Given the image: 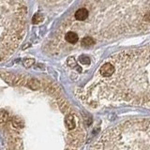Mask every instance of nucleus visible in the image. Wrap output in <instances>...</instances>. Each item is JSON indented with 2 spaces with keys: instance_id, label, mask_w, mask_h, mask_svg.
<instances>
[{
  "instance_id": "obj_1",
  "label": "nucleus",
  "mask_w": 150,
  "mask_h": 150,
  "mask_svg": "<svg viewBox=\"0 0 150 150\" xmlns=\"http://www.w3.org/2000/svg\"><path fill=\"white\" fill-rule=\"evenodd\" d=\"M115 70L100 83V100L150 107V47L111 58Z\"/></svg>"
},
{
  "instance_id": "obj_2",
  "label": "nucleus",
  "mask_w": 150,
  "mask_h": 150,
  "mask_svg": "<svg viewBox=\"0 0 150 150\" xmlns=\"http://www.w3.org/2000/svg\"><path fill=\"white\" fill-rule=\"evenodd\" d=\"M115 70V66L112 65L111 62L110 63H105L104 65H102V67L100 68V73L102 77H110L111 75L114 74Z\"/></svg>"
},
{
  "instance_id": "obj_3",
  "label": "nucleus",
  "mask_w": 150,
  "mask_h": 150,
  "mask_svg": "<svg viewBox=\"0 0 150 150\" xmlns=\"http://www.w3.org/2000/svg\"><path fill=\"white\" fill-rule=\"evenodd\" d=\"M88 15H89V11L88 9L86 8H78L76 12L74 14V17L76 19L77 21L79 22H83L86 21V19L88 18Z\"/></svg>"
},
{
  "instance_id": "obj_4",
  "label": "nucleus",
  "mask_w": 150,
  "mask_h": 150,
  "mask_svg": "<svg viewBox=\"0 0 150 150\" xmlns=\"http://www.w3.org/2000/svg\"><path fill=\"white\" fill-rule=\"evenodd\" d=\"M65 40L70 44H75V43H77L79 40V36L77 33L74 31H68L65 35Z\"/></svg>"
},
{
  "instance_id": "obj_5",
  "label": "nucleus",
  "mask_w": 150,
  "mask_h": 150,
  "mask_svg": "<svg viewBox=\"0 0 150 150\" xmlns=\"http://www.w3.org/2000/svg\"><path fill=\"white\" fill-rule=\"evenodd\" d=\"M65 125L69 129H74L76 127V122L74 120V117L72 115H68L65 118Z\"/></svg>"
},
{
  "instance_id": "obj_6",
  "label": "nucleus",
  "mask_w": 150,
  "mask_h": 150,
  "mask_svg": "<svg viewBox=\"0 0 150 150\" xmlns=\"http://www.w3.org/2000/svg\"><path fill=\"white\" fill-rule=\"evenodd\" d=\"M81 44L83 46H86V47L92 46V45L95 44V40H94L92 37H89V36L84 37V38H83V40L81 41Z\"/></svg>"
},
{
  "instance_id": "obj_7",
  "label": "nucleus",
  "mask_w": 150,
  "mask_h": 150,
  "mask_svg": "<svg viewBox=\"0 0 150 150\" xmlns=\"http://www.w3.org/2000/svg\"><path fill=\"white\" fill-rule=\"evenodd\" d=\"M12 124L14 127H16V128H22V127L23 126V120L16 118L15 117V118L12 120Z\"/></svg>"
},
{
  "instance_id": "obj_8",
  "label": "nucleus",
  "mask_w": 150,
  "mask_h": 150,
  "mask_svg": "<svg viewBox=\"0 0 150 150\" xmlns=\"http://www.w3.org/2000/svg\"><path fill=\"white\" fill-rule=\"evenodd\" d=\"M32 21L34 23H40L43 21V17H42V15H40V14H35L34 17L32 19Z\"/></svg>"
},
{
  "instance_id": "obj_9",
  "label": "nucleus",
  "mask_w": 150,
  "mask_h": 150,
  "mask_svg": "<svg viewBox=\"0 0 150 150\" xmlns=\"http://www.w3.org/2000/svg\"><path fill=\"white\" fill-rule=\"evenodd\" d=\"M79 61L82 64H84V65L90 64V59H89V57H87V56H86V55H81V56H80Z\"/></svg>"
},
{
  "instance_id": "obj_10",
  "label": "nucleus",
  "mask_w": 150,
  "mask_h": 150,
  "mask_svg": "<svg viewBox=\"0 0 150 150\" xmlns=\"http://www.w3.org/2000/svg\"><path fill=\"white\" fill-rule=\"evenodd\" d=\"M8 115L6 112H0V122H2V123L6 122L8 120Z\"/></svg>"
},
{
  "instance_id": "obj_11",
  "label": "nucleus",
  "mask_w": 150,
  "mask_h": 150,
  "mask_svg": "<svg viewBox=\"0 0 150 150\" xmlns=\"http://www.w3.org/2000/svg\"><path fill=\"white\" fill-rule=\"evenodd\" d=\"M33 63H34V60L33 59H26L25 62H23V65H25V67L26 68H30L33 65Z\"/></svg>"
},
{
  "instance_id": "obj_12",
  "label": "nucleus",
  "mask_w": 150,
  "mask_h": 150,
  "mask_svg": "<svg viewBox=\"0 0 150 150\" xmlns=\"http://www.w3.org/2000/svg\"><path fill=\"white\" fill-rule=\"evenodd\" d=\"M70 60H71V58H69V65H71V64H70ZM72 65H75L74 60H72Z\"/></svg>"
}]
</instances>
